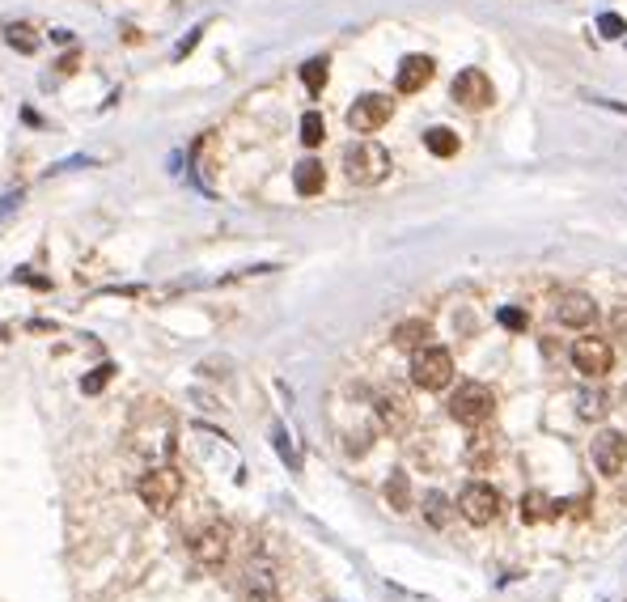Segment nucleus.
<instances>
[{"mask_svg":"<svg viewBox=\"0 0 627 602\" xmlns=\"http://www.w3.org/2000/svg\"><path fill=\"white\" fill-rule=\"evenodd\" d=\"M611 331H615V335H623V340H627V306H619V310L611 314Z\"/></svg>","mask_w":627,"mask_h":602,"instance_id":"obj_29","label":"nucleus"},{"mask_svg":"<svg viewBox=\"0 0 627 602\" xmlns=\"http://www.w3.org/2000/svg\"><path fill=\"white\" fill-rule=\"evenodd\" d=\"M390 115H394V98H386V94H361V98L348 106V128L369 136V132H378Z\"/></svg>","mask_w":627,"mask_h":602,"instance_id":"obj_8","label":"nucleus"},{"mask_svg":"<svg viewBox=\"0 0 627 602\" xmlns=\"http://www.w3.org/2000/svg\"><path fill=\"white\" fill-rule=\"evenodd\" d=\"M411 382L420 391H445L454 382V352L441 344H424L420 352H411Z\"/></svg>","mask_w":627,"mask_h":602,"instance_id":"obj_3","label":"nucleus"},{"mask_svg":"<svg viewBox=\"0 0 627 602\" xmlns=\"http://www.w3.org/2000/svg\"><path fill=\"white\" fill-rule=\"evenodd\" d=\"M378 420H382V429L386 433H407L411 429V407H407V399L403 395H382L378 399Z\"/></svg>","mask_w":627,"mask_h":602,"instance_id":"obj_13","label":"nucleus"},{"mask_svg":"<svg viewBox=\"0 0 627 602\" xmlns=\"http://www.w3.org/2000/svg\"><path fill=\"white\" fill-rule=\"evenodd\" d=\"M594 314H598L594 297L581 293V289H568V293L555 297V318H560L564 327H577V331H581V327L594 323Z\"/></svg>","mask_w":627,"mask_h":602,"instance_id":"obj_11","label":"nucleus"},{"mask_svg":"<svg viewBox=\"0 0 627 602\" xmlns=\"http://www.w3.org/2000/svg\"><path fill=\"white\" fill-rule=\"evenodd\" d=\"M496 98L488 73H479V68H462V73L454 77V102L467 106V111H488Z\"/></svg>","mask_w":627,"mask_h":602,"instance_id":"obj_9","label":"nucleus"},{"mask_svg":"<svg viewBox=\"0 0 627 602\" xmlns=\"http://www.w3.org/2000/svg\"><path fill=\"white\" fill-rule=\"evenodd\" d=\"M598 26H602L606 39H623V34H627V26H623V17H619V13H602V17H598Z\"/></svg>","mask_w":627,"mask_h":602,"instance_id":"obj_26","label":"nucleus"},{"mask_svg":"<svg viewBox=\"0 0 627 602\" xmlns=\"http://www.w3.org/2000/svg\"><path fill=\"white\" fill-rule=\"evenodd\" d=\"M577 412L585 420H606V412H611V395L598 391V386H594V391H581L577 395Z\"/></svg>","mask_w":627,"mask_h":602,"instance_id":"obj_17","label":"nucleus"},{"mask_svg":"<svg viewBox=\"0 0 627 602\" xmlns=\"http://www.w3.org/2000/svg\"><path fill=\"white\" fill-rule=\"evenodd\" d=\"M322 136H327V123H322V115L318 111H306L301 115V140L314 149V145H322Z\"/></svg>","mask_w":627,"mask_h":602,"instance_id":"obj_23","label":"nucleus"},{"mask_svg":"<svg viewBox=\"0 0 627 602\" xmlns=\"http://www.w3.org/2000/svg\"><path fill=\"white\" fill-rule=\"evenodd\" d=\"M572 365H577V374L581 378H606L611 374V365H615V352L611 344L602 340V335H581L577 344H572Z\"/></svg>","mask_w":627,"mask_h":602,"instance_id":"obj_7","label":"nucleus"},{"mask_svg":"<svg viewBox=\"0 0 627 602\" xmlns=\"http://www.w3.org/2000/svg\"><path fill=\"white\" fill-rule=\"evenodd\" d=\"M0 34H5V43H9V47L26 51V56H34V47H39V34H34V26H26V22H9Z\"/></svg>","mask_w":627,"mask_h":602,"instance_id":"obj_20","label":"nucleus"},{"mask_svg":"<svg viewBox=\"0 0 627 602\" xmlns=\"http://www.w3.org/2000/svg\"><path fill=\"white\" fill-rule=\"evenodd\" d=\"M555 513H560V509H555L551 497H543V492H530V497L522 501V518L526 522H543V518H555Z\"/></svg>","mask_w":627,"mask_h":602,"instance_id":"obj_21","label":"nucleus"},{"mask_svg":"<svg viewBox=\"0 0 627 602\" xmlns=\"http://www.w3.org/2000/svg\"><path fill=\"white\" fill-rule=\"evenodd\" d=\"M433 73H437L433 56H407L399 64V77H394V90H399V94H420L424 85L433 81Z\"/></svg>","mask_w":627,"mask_h":602,"instance_id":"obj_12","label":"nucleus"},{"mask_svg":"<svg viewBox=\"0 0 627 602\" xmlns=\"http://www.w3.org/2000/svg\"><path fill=\"white\" fill-rule=\"evenodd\" d=\"M428 335H433V327L420 323V318H411V323H399L394 327V344L407 348V352H420L428 344Z\"/></svg>","mask_w":627,"mask_h":602,"instance_id":"obj_16","label":"nucleus"},{"mask_svg":"<svg viewBox=\"0 0 627 602\" xmlns=\"http://www.w3.org/2000/svg\"><path fill=\"white\" fill-rule=\"evenodd\" d=\"M386 501L394 513H407L411 509V484H407V471H390L386 480Z\"/></svg>","mask_w":627,"mask_h":602,"instance_id":"obj_18","label":"nucleus"},{"mask_svg":"<svg viewBox=\"0 0 627 602\" xmlns=\"http://www.w3.org/2000/svg\"><path fill=\"white\" fill-rule=\"evenodd\" d=\"M500 323H505L509 331H526V327H530V318H526L522 310H513V306H509V310H500Z\"/></svg>","mask_w":627,"mask_h":602,"instance_id":"obj_27","label":"nucleus"},{"mask_svg":"<svg viewBox=\"0 0 627 602\" xmlns=\"http://www.w3.org/2000/svg\"><path fill=\"white\" fill-rule=\"evenodd\" d=\"M458 513L471 526H492L500 513H505V497H500V488H492L488 480H471L458 492Z\"/></svg>","mask_w":627,"mask_h":602,"instance_id":"obj_5","label":"nucleus"},{"mask_svg":"<svg viewBox=\"0 0 627 602\" xmlns=\"http://www.w3.org/2000/svg\"><path fill=\"white\" fill-rule=\"evenodd\" d=\"M111 378H115V369H111V365H102V369H94V374H85V378H81V391H85V395H98Z\"/></svg>","mask_w":627,"mask_h":602,"instance_id":"obj_25","label":"nucleus"},{"mask_svg":"<svg viewBox=\"0 0 627 602\" xmlns=\"http://www.w3.org/2000/svg\"><path fill=\"white\" fill-rule=\"evenodd\" d=\"M492 407H496L492 386L479 382V378L458 382V391L450 395V416H454L458 424H471V429H479V424L492 416Z\"/></svg>","mask_w":627,"mask_h":602,"instance_id":"obj_4","label":"nucleus"},{"mask_svg":"<svg viewBox=\"0 0 627 602\" xmlns=\"http://www.w3.org/2000/svg\"><path fill=\"white\" fill-rule=\"evenodd\" d=\"M246 594H250V602H280V598H276L272 569H267V564H250V573H246Z\"/></svg>","mask_w":627,"mask_h":602,"instance_id":"obj_15","label":"nucleus"},{"mask_svg":"<svg viewBox=\"0 0 627 602\" xmlns=\"http://www.w3.org/2000/svg\"><path fill=\"white\" fill-rule=\"evenodd\" d=\"M301 81H306V90L310 94H322V85H327V60H306L301 64Z\"/></svg>","mask_w":627,"mask_h":602,"instance_id":"obj_22","label":"nucleus"},{"mask_svg":"<svg viewBox=\"0 0 627 602\" xmlns=\"http://www.w3.org/2000/svg\"><path fill=\"white\" fill-rule=\"evenodd\" d=\"M339 166H344L348 183L373 187L390 174V153L378 145V140H352V145L344 149V157H339Z\"/></svg>","mask_w":627,"mask_h":602,"instance_id":"obj_1","label":"nucleus"},{"mask_svg":"<svg viewBox=\"0 0 627 602\" xmlns=\"http://www.w3.org/2000/svg\"><path fill=\"white\" fill-rule=\"evenodd\" d=\"M424 513H428V522H433V526H445V522H450V501H445L441 492H428V497H424Z\"/></svg>","mask_w":627,"mask_h":602,"instance_id":"obj_24","label":"nucleus"},{"mask_svg":"<svg viewBox=\"0 0 627 602\" xmlns=\"http://www.w3.org/2000/svg\"><path fill=\"white\" fill-rule=\"evenodd\" d=\"M191 560L204 564V569H221V564L229 560V526L225 522H208L200 530H191Z\"/></svg>","mask_w":627,"mask_h":602,"instance_id":"obj_6","label":"nucleus"},{"mask_svg":"<svg viewBox=\"0 0 627 602\" xmlns=\"http://www.w3.org/2000/svg\"><path fill=\"white\" fill-rule=\"evenodd\" d=\"M293 187L301 191V196H318V191L327 187V170H322L318 157H306V162H297V170H293Z\"/></svg>","mask_w":627,"mask_h":602,"instance_id":"obj_14","label":"nucleus"},{"mask_svg":"<svg viewBox=\"0 0 627 602\" xmlns=\"http://www.w3.org/2000/svg\"><path fill=\"white\" fill-rule=\"evenodd\" d=\"M200 34H204V30H191V34H187V39H183V43H178V47H174V60H187V56H191V51H195V43H200Z\"/></svg>","mask_w":627,"mask_h":602,"instance_id":"obj_28","label":"nucleus"},{"mask_svg":"<svg viewBox=\"0 0 627 602\" xmlns=\"http://www.w3.org/2000/svg\"><path fill=\"white\" fill-rule=\"evenodd\" d=\"M136 492H140V501L149 505V513H170L178 505V497H183V471L174 463H157L136 480Z\"/></svg>","mask_w":627,"mask_h":602,"instance_id":"obj_2","label":"nucleus"},{"mask_svg":"<svg viewBox=\"0 0 627 602\" xmlns=\"http://www.w3.org/2000/svg\"><path fill=\"white\" fill-rule=\"evenodd\" d=\"M589 450H594V467L606 475V480H615V475L623 471V463H627V437L619 429H602Z\"/></svg>","mask_w":627,"mask_h":602,"instance_id":"obj_10","label":"nucleus"},{"mask_svg":"<svg viewBox=\"0 0 627 602\" xmlns=\"http://www.w3.org/2000/svg\"><path fill=\"white\" fill-rule=\"evenodd\" d=\"M424 149L433 153V157H454V153H458V132H450V128H428V132H424Z\"/></svg>","mask_w":627,"mask_h":602,"instance_id":"obj_19","label":"nucleus"}]
</instances>
